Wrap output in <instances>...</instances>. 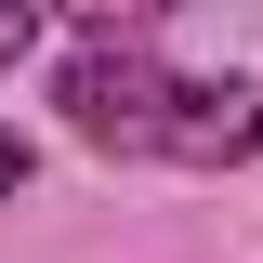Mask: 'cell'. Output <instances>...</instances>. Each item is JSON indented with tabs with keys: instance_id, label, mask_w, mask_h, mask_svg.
Here are the masks:
<instances>
[{
	"instance_id": "6da1fadb",
	"label": "cell",
	"mask_w": 263,
	"mask_h": 263,
	"mask_svg": "<svg viewBox=\"0 0 263 263\" xmlns=\"http://www.w3.org/2000/svg\"><path fill=\"white\" fill-rule=\"evenodd\" d=\"M66 119L105 158H171V171H237L263 145V92L250 79H171L145 27H79L66 53Z\"/></svg>"
},
{
	"instance_id": "7a4b0ae2",
	"label": "cell",
	"mask_w": 263,
	"mask_h": 263,
	"mask_svg": "<svg viewBox=\"0 0 263 263\" xmlns=\"http://www.w3.org/2000/svg\"><path fill=\"white\" fill-rule=\"evenodd\" d=\"M27 40H40V13H27V0H0V66L27 53Z\"/></svg>"
},
{
	"instance_id": "3957f363",
	"label": "cell",
	"mask_w": 263,
	"mask_h": 263,
	"mask_svg": "<svg viewBox=\"0 0 263 263\" xmlns=\"http://www.w3.org/2000/svg\"><path fill=\"white\" fill-rule=\"evenodd\" d=\"M13 184H27V145H13V132H0V197H13Z\"/></svg>"
}]
</instances>
